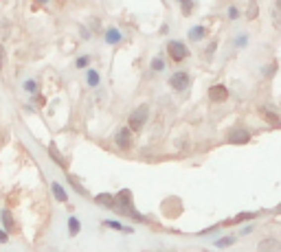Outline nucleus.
Wrapping results in <instances>:
<instances>
[{"label":"nucleus","mask_w":281,"mask_h":252,"mask_svg":"<svg viewBox=\"0 0 281 252\" xmlns=\"http://www.w3.org/2000/svg\"><path fill=\"white\" fill-rule=\"evenodd\" d=\"M24 88H27L29 92H35V84H33V79H29V82L24 84Z\"/></svg>","instance_id":"obj_26"},{"label":"nucleus","mask_w":281,"mask_h":252,"mask_svg":"<svg viewBox=\"0 0 281 252\" xmlns=\"http://www.w3.org/2000/svg\"><path fill=\"white\" fill-rule=\"evenodd\" d=\"M257 13H259L257 2H250V7H248V18H250V20H253V18H257Z\"/></svg>","instance_id":"obj_22"},{"label":"nucleus","mask_w":281,"mask_h":252,"mask_svg":"<svg viewBox=\"0 0 281 252\" xmlns=\"http://www.w3.org/2000/svg\"><path fill=\"white\" fill-rule=\"evenodd\" d=\"M40 2H47V0H40Z\"/></svg>","instance_id":"obj_28"},{"label":"nucleus","mask_w":281,"mask_h":252,"mask_svg":"<svg viewBox=\"0 0 281 252\" xmlns=\"http://www.w3.org/2000/svg\"><path fill=\"white\" fill-rule=\"evenodd\" d=\"M169 85L173 90H185L189 85V75L187 73H173L169 77Z\"/></svg>","instance_id":"obj_6"},{"label":"nucleus","mask_w":281,"mask_h":252,"mask_svg":"<svg viewBox=\"0 0 281 252\" xmlns=\"http://www.w3.org/2000/svg\"><path fill=\"white\" fill-rule=\"evenodd\" d=\"M114 143H116V147H119V149H130L132 147V132H130V127H121L119 132H116V136H114Z\"/></svg>","instance_id":"obj_4"},{"label":"nucleus","mask_w":281,"mask_h":252,"mask_svg":"<svg viewBox=\"0 0 281 252\" xmlns=\"http://www.w3.org/2000/svg\"><path fill=\"white\" fill-rule=\"evenodd\" d=\"M9 241V235H7V230H0V244H7Z\"/></svg>","instance_id":"obj_25"},{"label":"nucleus","mask_w":281,"mask_h":252,"mask_svg":"<svg viewBox=\"0 0 281 252\" xmlns=\"http://www.w3.org/2000/svg\"><path fill=\"white\" fill-rule=\"evenodd\" d=\"M147 117H150V108L147 105H141V108H136L134 112L130 114V132H141L143 127H145L147 123Z\"/></svg>","instance_id":"obj_1"},{"label":"nucleus","mask_w":281,"mask_h":252,"mask_svg":"<svg viewBox=\"0 0 281 252\" xmlns=\"http://www.w3.org/2000/svg\"><path fill=\"white\" fill-rule=\"evenodd\" d=\"M95 204L104 206V209H116V198L110 193H99V195H95Z\"/></svg>","instance_id":"obj_8"},{"label":"nucleus","mask_w":281,"mask_h":252,"mask_svg":"<svg viewBox=\"0 0 281 252\" xmlns=\"http://www.w3.org/2000/svg\"><path fill=\"white\" fill-rule=\"evenodd\" d=\"M228 18H231V20H235V18H237V9H235V7H231V9H228Z\"/></svg>","instance_id":"obj_27"},{"label":"nucleus","mask_w":281,"mask_h":252,"mask_svg":"<svg viewBox=\"0 0 281 252\" xmlns=\"http://www.w3.org/2000/svg\"><path fill=\"white\" fill-rule=\"evenodd\" d=\"M68 182H70V186H73V189H75V191H77V193H79V195H88V191H86V189H84V186H81V184H79V182H77V180H75V178H73V175H70V173H68Z\"/></svg>","instance_id":"obj_15"},{"label":"nucleus","mask_w":281,"mask_h":252,"mask_svg":"<svg viewBox=\"0 0 281 252\" xmlns=\"http://www.w3.org/2000/svg\"><path fill=\"white\" fill-rule=\"evenodd\" d=\"M88 64H90V57H79L75 66H77V68H86V66H88Z\"/></svg>","instance_id":"obj_23"},{"label":"nucleus","mask_w":281,"mask_h":252,"mask_svg":"<svg viewBox=\"0 0 281 252\" xmlns=\"http://www.w3.org/2000/svg\"><path fill=\"white\" fill-rule=\"evenodd\" d=\"M257 252H281V241L277 237H266L257 244Z\"/></svg>","instance_id":"obj_3"},{"label":"nucleus","mask_w":281,"mask_h":252,"mask_svg":"<svg viewBox=\"0 0 281 252\" xmlns=\"http://www.w3.org/2000/svg\"><path fill=\"white\" fill-rule=\"evenodd\" d=\"M235 244V237H224V239H218L216 246L218 248H226V246H233Z\"/></svg>","instance_id":"obj_17"},{"label":"nucleus","mask_w":281,"mask_h":252,"mask_svg":"<svg viewBox=\"0 0 281 252\" xmlns=\"http://www.w3.org/2000/svg\"><path fill=\"white\" fill-rule=\"evenodd\" d=\"M167 53H169V57L173 59V62H182V59H187L189 50L182 42H169L167 44Z\"/></svg>","instance_id":"obj_2"},{"label":"nucleus","mask_w":281,"mask_h":252,"mask_svg":"<svg viewBox=\"0 0 281 252\" xmlns=\"http://www.w3.org/2000/svg\"><path fill=\"white\" fill-rule=\"evenodd\" d=\"M88 84H90V85H97V84H99V73H97V70H88Z\"/></svg>","instance_id":"obj_21"},{"label":"nucleus","mask_w":281,"mask_h":252,"mask_svg":"<svg viewBox=\"0 0 281 252\" xmlns=\"http://www.w3.org/2000/svg\"><path fill=\"white\" fill-rule=\"evenodd\" d=\"M79 230H81L79 219L75 217V215H70V217H68V235H70V237H77Z\"/></svg>","instance_id":"obj_13"},{"label":"nucleus","mask_w":281,"mask_h":252,"mask_svg":"<svg viewBox=\"0 0 281 252\" xmlns=\"http://www.w3.org/2000/svg\"><path fill=\"white\" fill-rule=\"evenodd\" d=\"M4 59H7V55H4V48H2V44H0V68L4 66Z\"/></svg>","instance_id":"obj_24"},{"label":"nucleus","mask_w":281,"mask_h":252,"mask_svg":"<svg viewBox=\"0 0 281 252\" xmlns=\"http://www.w3.org/2000/svg\"><path fill=\"white\" fill-rule=\"evenodd\" d=\"M49 156H51V160H55V163H57L62 169H66V160L62 158V156H59V151H57V147H55V145H51V147H49Z\"/></svg>","instance_id":"obj_14"},{"label":"nucleus","mask_w":281,"mask_h":252,"mask_svg":"<svg viewBox=\"0 0 281 252\" xmlns=\"http://www.w3.org/2000/svg\"><path fill=\"white\" fill-rule=\"evenodd\" d=\"M209 99L216 101V103H222V101H226V99H228V90H226V85H222V84L211 85V88H209Z\"/></svg>","instance_id":"obj_5"},{"label":"nucleus","mask_w":281,"mask_h":252,"mask_svg":"<svg viewBox=\"0 0 281 252\" xmlns=\"http://www.w3.org/2000/svg\"><path fill=\"white\" fill-rule=\"evenodd\" d=\"M189 38L191 40H202L204 38V27H193L191 31H189Z\"/></svg>","instance_id":"obj_16"},{"label":"nucleus","mask_w":281,"mask_h":252,"mask_svg":"<svg viewBox=\"0 0 281 252\" xmlns=\"http://www.w3.org/2000/svg\"><path fill=\"white\" fill-rule=\"evenodd\" d=\"M51 189H53V195H55V200H57V202H62V204H64V202L68 200V195H66L64 186L59 184V182H53V184H51Z\"/></svg>","instance_id":"obj_10"},{"label":"nucleus","mask_w":281,"mask_h":252,"mask_svg":"<svg viewBox=\"0 0 281 252\" xmlns=\"http://www.w3.org/2000/svg\"><path fill=\"white\" fill-rule=\"evenodd\" d=\"M248 140H250L248 129H233V132L228 134V143H233V145H244V143H248Z\"/></svg>","instance_id":"obj_7"},{"label":"nucleus","mask_w":281,"mask_h":252,"mask_svg":"<svg viewBox=\"0 0 281 252\" xmlns=\"http://www.w3.org/2000/svg\"><path fill=\"white\" fill-rule=\"evenodd\" d=\"M106 40L114 44V42H119V40H121V35H119V31H116V29H110V31L106 33Z\"/></svg>","instance_id":"obj_18"},{"label":"nucleus","mask_w":281,"mask_h":252,"mask_svg":"<svg viewBox=\"0 0 281 252\" xmlns=\"http://www.w3.org/2000/svg\"><path fill=\"white\" fill-rule=\"evenodd\" d=\"M180 4H182V13H185V16H191V9H193L191 0H180Z\"/></svg>","instance_id":"obj_20"},{"label":"nucleus","mask_w":281,"mask_h":252,"mask_svg":"<svg viewBox=\"0 0 281 252\" xmlns=\"http://www.w3.org/2000/svg\"><path fill=\"white\" fill-rule=\"evenodd\" d=\"M0 217H2V226H4L7 230H11L13 226H16V224H13V215H11V210H9V209H2V210H0Z\"/></svg>","instance_id":"obj_11"},{"label":"nucleus","mask_w":281,"mask_h":252,"mask_svg":"<svg viewBox=\"0 0 281 252\" xmlns=\"http://www.w3.org/2000/svg\"><path fill=\"white\" fill-rule=\"evenodd\" d=\"M104 226H108V228H112V230H121V233H132L130 226H123L121 221H116V219H106Z\"/></svg>","instance_id":"obj_12"},{"label":"nucleus","mask_w":281,"mask_h":252,"mask_svg":"<svg viewBox=\"0 0 281 252\" xmlns=\"http://www.w3.org/2000/svg\"><path fill=\"white\" fill-rule=\"evenodd\" d=\"M259 112L264 114V119L268 121L270 125H275V127H281V119H279V114H277V112H273V110H270V108H266V105H264L262 110H259Z\"/></svg>","instance_id":"obj_9"},{"label":"nucleus","mask_w":281,"mask_h":252,"mask_svg":"<svg viewBox=\"0 0 281 252\" xmlns=\"http://www.w3.org/2000/svg\"><path fill=\"white\" fill-rule=\"evenodd\" d=\"M152 70H158V73L165 70V62H163L161 57H154V59H152Z\"/></svg>","instance_id":"obj_19"}]
</instances>
